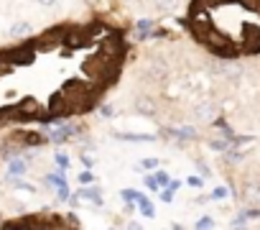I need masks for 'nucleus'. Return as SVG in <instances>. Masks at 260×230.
<instances>
[{
	"mask_svg": "<svg viewBox=\"0 0 260 230\" xmlns=\"http://www.w3.org/2000/svg\"><path fill=\"white\" fill-rule=\"evenodd\" d=\"M136 110H141V112H146V115H153L156 112V102L151 100V97H146V95H141V97H136Z\"/></svg>",
	"mask_w": 260,
	"mask_h": 230,
	"instance_id": "1",
	"label": "nucleus"
},
{
	"mask_svg": "<svg viewBox=\"0 0 260 230\" xmlns=\"http://www.w3.org/2000/svg\"><path fill=\"white\" fill-rule=\"evenodd\" d=\"M34 28H31V23H26V21H21V23H16L13 28H11V34L13 36H28Z\"/></svg>",
	"mask_w": 260,
	"mask_h": 230,
	"instance_id": "2",
	"label": "nucleus"
},
{
	"mask_svg": "<svg viewBox=\"0 0 260 230\" xmlns=\"http://www.w3.org/2000/svg\"><path fill=\"white\" fill-rule=\"evenodd\" d=\"M212 105H204V107H197V115H199V118H212Z\"/></svg>",
	"mask_w": 260,
	"mask_h": 230,
	"instance_id": "3",
	"label": "nucleus"
},
{
	"mask_svg": "<svg viewBox=\"0 0 260 230\" xmlns=\"http://www.w3.org/2000/svg\"><path fill=\"white\" fill-rule=\"evenodd\" d=\"M23 171H26V166H23L21 161H13V164H11V174H13V177H21Z\"/></svg>",
	"mask_w": 260,
	"mask_h": 230,
	"instance_id": "4",
	"label": "nucleus"
},
{
	"mask_svg": "<svg viewBox=\"0 0 260 230\" xmlns=\"http://www.w3.org/2000/svg\"><path fill=\"white\" fill-rule=\"evenodd\" d=\"M92 179H94V177H92L89 171H84V174H79V182H84V184H87V182H92Z\"/></svg>",
	"mask_w": 260,
	"mask_h": 230,
	"instance_id": "5",
	"label": "nucleus"
},
{
	"mask_svg": "<svg viewBox=\"0 0 260 230\" xmlns=\"http://www.w3.org/2000/svg\"><path fill=\"white\" fill-rule=\"evenodd\" d=\"M209 225H212V220H209V217H204V220H199V222H197V227H209Z\"/></svg>",
	"mask_w": 260,
	"mask_h": 230,
	"instance_id": "6",
	"label": "nucleus"
},
{
	"mask_svg": "<svg viewBox=\"0 0 260 230\" xmlns=\"http://www.w3.org/2000/svg\"><path fill=\"white\" fill-rule=\"evenodd\" d=\"M224 194H227L224 189H214V199H219V197H224Z\"/></svg>",
	"mask_w": 260,
	"mask_h": 230,
	"instance_id": "7",
	"label": "nucleus"
},
{
	"mask_svg": "<svg viewBox=\"0 0 260 230\" xmlns=\"http://www.w3.org/2000/svg\"><path fill=\"white\" fill-rule=\"evenodd\" d=\"M36 3H41V6H54L56 0H36Z\"/></svg>",
	"mask_w": 260,
	"mask_h": 230,
	"instance_id": "8",
	"label": "nucleus"
},
{
	"mask_svg": "<svg viewBox=\"0 0 260 230\" xmlns=\"http://www.w3.org/2000/svg\"><path fill=\"white\" fill-rule=\"evenodd\" d=\"M158 3H164V6H171V3H174V0H158Z\"/></svg>",
	"mask_w": 260,
	"mask_h": 230,
	"instance_id": "9",
	"label": "nucleus"
}]
</instances>
